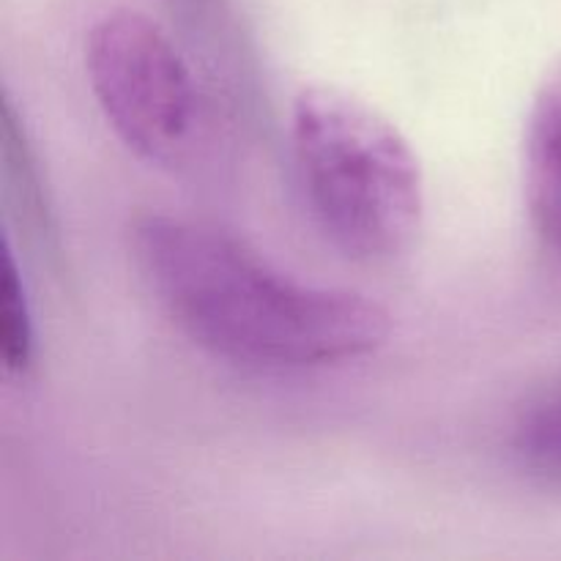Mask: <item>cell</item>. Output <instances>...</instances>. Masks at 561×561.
<instances>
[{"label":"cell","mask_w":561,"mask_h":561,"mask_svg":"<svg viewBox=\"0 0 561 561\" xmlns=\"http://www.w3.org/2000/svg\"><path fill=\"white\" fill-rule=\"evenodd\" d=\"M129 247L164 316L217 359L266 370L337 367L367 359L392 334V316L376 299L301 283L211 225L142 214Z\"/></svg>","instance_id":"obj_1"},{"label":"cell","mask_w":561,"mask_h":561,"mask_svg":"<svg viewBox=\"0 0 561 561\" xmlns=\"http://www.w3.org/2000/svg\"><path fill=\"white\" fill-rule=\"evenodd\" d=\"M290 146L312 219L343 255L392 263L425 222V175L403 131L334 85H307L290 107Z\"/></svg>","instance_id":"obj_2"},{"label":"cell","mask_w":561,"mask_h":561,"mask_svg":"<svg viewBox=\"0 0 561 561\" xmlns=\"http://www.w3.org/2000/svg\"><path fill=\"white\" fill-rule=\"evenodd\" d=\"M85 75L104 121L140 159L173 168L195 142L201 96L168 33L137 11H113L88 31Z\"/></svg>","instance_id":"obj_3"},{"label":"cell","mask_w":561,"mask_h":561,"mask_svg":"<svg viewBox=\"0 0 561 561\" xmlns=\"http://www.w3.org/2000/svg\"><path fill=\"white\" fill-rule=\"evenodd\" d=\"M524 195L535 233L561 255V60L537 88L526 121Z\"/></svg>","instance_id":"obj_4"},{"label":"cell","mask_w":561,"mask_h":561,"mask_svg":"<svg viewBox=\"0 0 561 561\" xmlns=\"http://www.w3.org/2000/svg\"><path fill=\"white\" fill-rule=\"evenodd\" d=\"M510 447L531 477L561 482V381L526 400L515 414Z\"/></svg>","instance_id":"obj_5"},{"label":"cell","mask_w":561,"mask_h":561,"mask_svg":"<svg viewBox=\"0 0 561 561\" xmlns=\"http://www.w3.org/2000/svg\"><path fill=\"white\" fill-rule=\"evenodd\" d=\"M3 164H5V184H9L11 197L20 206L25 222L36 230L44 239V244H55L58 233H55L53 214H49L47 192L42 190V179H38L36 157L31 151V142H27L25 129L20 124V115H16L14 102L9 99V93L3 96Z\"/></svg>","instance_id":"obj_6"},{"label":"cell","mask_w":561,"mask_h":561,"mask_svg":"<svg viewBox=\"0 0 561 561\" xmlns=\"http://www.w3.org/2000/svg\"><path fill=\"white\" fill-rule=\"evenodd\" d=\"M33 354H36V334H33L31 301L14 247L5 241L3 272H0V356L9 373H25L33 365Z\"/></svg>","instance_id":"obj_7"}]
</instances>
